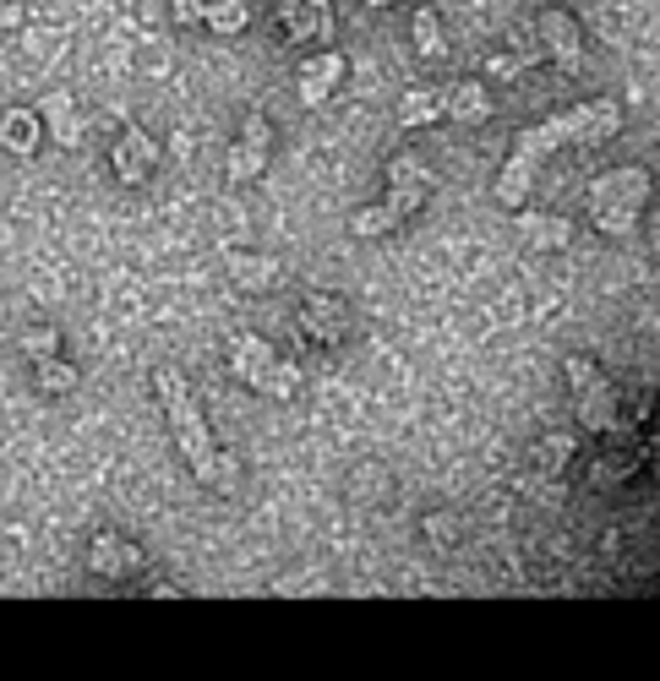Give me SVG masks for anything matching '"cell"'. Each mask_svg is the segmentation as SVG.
Here are the masks:
<instances>
[{
  "label": "cell",
  "instance_id": "obj_23",
  "mask_svg": "<svg viewBox=\"0 0 660 681\" xmlns=\"http://www.w3.org/2000/svg\"><path fill=\"white\" fill-rule=\"evenodd\" d=\"M398 224H404V218H398L388 202H372V207H361V213L349 218V235H355V241H383V235H394Z\"/></svg>",
  "mask_w": 660,
  "mask_h": 681
},
{
  "label": "cell",
  "instance_id": "obj_10",
  "mask_svg": "<svg viewBox=\"0 0 660 681\" xmlns=\"http://www.w3.org/2000/svg\"><path fill=\"white\" fill-rule=\"evenodd\" d=\"M344 71H349V61L338 55V50H323V55H306L301 61V71H295V88H301V104L306 110H323L333 93L344 88Z\"/></svg>",
  "mask_w": 660,
  "mask_h": 681
},
{
  "label": "cell",
  "instance_id": "obj_33",
  "mask_svg": "<svg viewBox=\"0 0 660 681\" xmlns=\"http://www.w3.org/2000/svg\"><path fill=\"white\" fill-rule=\"evenodd\" d=\"M361 6H372V11H383V6H394V0H361Z\"/></svg>",
  "mask_w": 660,
  "mask_h": 681
},
{
  "label": "cell",
  "instance_id": "obj_1",
  "mask_svg": "<svg viewBox=\"0 0 660 681\" xmlns=\"http://www.w3.org/2000/svg\"><path fill=\"white\" fill-rule=\"evenodd\" d=\"M153 393L164 404V420L175 431V447L186 453L192 480H197L202 491H213V480H219V441H213L207 420H202L197 398H192V382L181 376V366H153Z\"/></svg>",
  "mask_w": 660,
  "mask_h": 681
},
{
  "label": "cell",
  "instance_id": "obj_32",
  "mask_svg": "<svg viewBox=\"0 0 660 681\" xmlns=\"http://www.w3.org/2000/svg\"><path fill=\"white\" fill-rule=\"evenodd\" d=\"M202 11H207V0H170V22L175 28H202Z\"/></svg>",
  "mask_w": 660,
  "mask_h": 681
},
{
  "label": "cell",
  "instance_id": "obj_12",
  "mask_svg": "<svg viewBox=\"0 0 660 681\" xmlns=\"http://www.w3.org/2000/svg\"><path fill=\"white\" fill-rule=\"evenodd\" d=\"M573 409H579V426L595 436L611 431V420L622 415V404H617V387L606 382V372L595 376V382H585V387H573Z\"/></svg>",
  "mask_w": 660,
  "mask_h": 681
},
{
  "label": "cell",
  "instance_id": "obj_30",
  "mask_svg": "<svg viewBox=\"0 0 660 681\" xmlns=\"http://www.w3.org/2000/svg\"><path fill=\"white\" fill-rule=\"evenodd\" d=\"M17 349H22L28 360H44V355H61V333L39 322V327H28V333L17 338Z\"/></svg>",
  "mask_w": 660,
  "mask_h": 681
},
{
  "label": "cell",
  "instance_id": "obj_28",
  "mask_svg": "<svg viewBox=\"0 0 660 681\" xmlns=\"http://www.w3.org/2000/svg\"><path fill=\"white\" fill-rule=\"evenodd\" d=\"M301 366L295 360H273V372H267V382H263V393L267 398H278V404H290V398H301Z\"/></svg>",
  "mask_w": 660,
  "mask_h": 681
},
{
  "label": "cell",
  "instance_id": "obj_20",
  "mask_svg": "<svg viewBox=\"0 0 660 681\" xmlns=\"http://www.w3.org/2000/svg\"><path fill=\"white\" fill-rule=\"evenodd\" d=\"M202 28H207L213 39H235V33H246V28H252V0H207Z\"/></svg>",
  "mask_w": 660,
  "mask_h": 681
},
{
  "label": "cell",
  "instance_id": "obj_27",
  "mask_svg": "<svg viewBox=\"0 0 660 681\" xmlns=\"http://www.w3.org/2000/svg\"><path fill=\"white\" fill-rule=\"evenodd\" d=\"M590 224L606 241H622V235L639 230V213H633V207H590Z\"/></svg>",
  "mask_w": 660,
  "mask_h": 681
},
{
  "label": "cell",
  "instance_id": "obj_22",
  "mask_svg": "<svg viewBox=\"0 0 660 681\" xmlns=\"http://www.w3.org/2000/svg\"><path fill=\"white\" fill-rule=\"evenodd\" d=\"M28 366H33V387L50 393V398H67V393H77V382H82V372L67 366L61 355H44V360H28Z\"/></svg>",
  "mask_w": 660,
  "mask_h": 681
},
{
  "label": "cell",
  "instance_id": "obj_31",
  "mask_svg": "<svg viewBox=\"0 0 660 681\" xmlns=\"http://www.w3.org/2000/svg\"><path fill=\"white\" fill-rule=\"evenodd\" d=\"M486 77H491V82H519V77H525V61H519L514 50H497V55H486Z\"/></svg>",
  "mask_w": 660,
  "mask_h": 681
},
{
  "label": "cell",
  "instance_id": "obj_3",
  "mask_svg": "<svg viewBox=\"0 0 660 681\" xmlns=\"http://www.w3.org/2000/svg\"><path fill=\"white\" fill-rule=\"evenodd\" d=\"M557 125H562V148H595V142L622 131V104L617 99H585V104H568Z\"/></svg>",
  "mask_w": 660,
  "mask_h": 681
},
{
  "label": "cell",
  "instance_id": "obj_21",
  "mask_svg": "<svg viewBox=\"0 0 660 681\" xmlns=\"http://www.w3.org/2000/svg\"><path fill=\"white\" fill-rule=\"evenodd\" d=\"M437 121H443V93L409 88V93L398 99V125H404V131H420V125H437Z\"/></svg>",
  "mask_w": 660,
  "mask_h": 681
},
{
  "label": "cell",
  "instance_id": "obj_29",
  "mask_svg": "<svg viewBox=\"0 0 660 681\" xmlns=\"http://www.w3.org/2000/svg\"><path fill=\"white\" fill-rule=\"evenodd\" d=\"M420 535H426L437 551H454V546H459V518H454V512H426V518H420Z\"/></svg>",
  "mask_w": 660,
  "mask_h": 681
},
{
  "label": "cell",
  "instance_id": "obj_25",
  "mask_svg": "<svg viewBox=\"0 0 660 681\" xmlns=\"http://www.w3.org/2000/svg\"><path fill=\"white\" fill-rule=\"evenodd\" d=\"M573 453H579V441L568 431H546L540 441H535V464L546 469V475H562L568 464H573Z\"/></svg>",
  "mask_w": 660,
  "mask_h": 681
},
{
  "label": "cell",
  "instance_id": "obj_14",
  "mask_svg": "<svg viewBox=\"0 0 660 681\" xmlns=\"http://www.w3.org/2000/svg\"><path fill=\"white\" fill-rule=\"evenodd\" d=\"M278 278H284V267H278V256H267V251H235V256H230V284H235L241 295H273Z\"/></svg>",
  "mask_w": 660,
  "mask_h": 681
},
{
  "label": "cell",
  "instance_id": "obj_2",
  "mask_svg": "<svg viewBox=\"0 0 660 681\" xmlns=\"http://www.w3.org/2000/svg\"><path fill=\"white\" fill-rule=\"evenodd\" d=\"M535 44H540V55L557 65H573L585 61V28H579V17L568 11V6H546V11H535Z\"/></svg>",
  "mask_w": 660,
  "mask_h": 681
},
{
  "label": "cell",
  "instance_id": "obj_4",
  "mask_svg": "<svg viewBox=\"0 0 660 681\" xmlns=\"http://www.w3.org/2000/svg\"><path fill=\"white\" fill-rule=\"evenodd\" d=\"M650 170H639V164H617V170H606V175H595L590 181V207H633V213H644L650 207Z\"/></svg>",
  "mask_w": 660,
  "mask_h": 681
},
{
  "label": "cell",
  "instance_id": "obj_24",
  "mask_svg": "<svg viewBox=\"0 0 660 681\" xmlns=\"http://www.w3.org/2000/svg\"><path fill=\"white\" fill-rule=\"evenodd\" d=\"M388 491H394V475H388L383 464H361V469L349 475V496H355L361 507H377Z\"/></svg>",
  "mask_w": 660,
  "mask_h": 681
},
{
  "label": "cell",
  "instance_id": "obj_5",
  "mask_svg": "<svg viewBox=\"0 0 660 681\" xmlns=\"http://www.w3.org/2000/svg\"><path fill=\"white\" fill-rule=\"evenodd\" d=\"M267 159H273V121H267V115H246V121H241V142L230 148V181H235V186L263 181Z\"/></svg>",
  "mask_w": 660,
  "mask_h": 681
},
{
  "label": "cell",
  "instance_id": "obj_13",
  "mask_svg": "<svg viewBox=\"0 0 660 681\" xmlns=\"http://www.w3.org/2000/svg\"><path fill=\"white\" fill-rule=\"evenodd\" d=\"M273 360H278V349H273L267 338H257V333H241V338L230 344V372H235L241 387H252V393H263Z\"/></svg>",
  "mask_w": 660,
  "mask_h": 681
},
{
  "label": "cell",
  "instance_id": "obj_15",
  "mask_svg": "<svg viewBox=\"0 0 660 681\" xmlns=\"http://www.w3.org/2000/svg\"><path fill=\"white\" fill-rule=\"evenodd\" d=\"M39 142H44V121H39V110L11 104V110L0 115V148H6L11 159H33V153H39Z\"/></svg>",
  "mask_w": 660,
  "mask_h": 681
},
{
  "label": "cell",
  "instance_id": "obj_19",
  "mask_svg": "<svg viewBox=\"0 0 660 681\" xmlns=\"http://www.w3.org/2000/svg\"><path fill=\"white\" fill-rule=\"evenodd\" d=\"M409 44H415V55L420 61H448V33H443V17L431 11V6H420L415 17H409Z\"/></svg>",
  "mask_w": 660,
  "mask_h": 681
},
{
  "label": "cell",
  "instance_id": "obj_26",
  "mask_svg": "<svg viewBox=\"0 0 660 681\" xmlns=\"http://www.w3.org/2000/svg\"><path fill=\"white\" fill-rule=\"evenodd\" d=\"M650 447H656V441H650ZM650 447H633L628 458H600V464L590 469V480H595V486H622V480H628V475H633V469L650 458Z\"/></svg>",
  "mask_w": 660,
  "mask_h": 681
},
{
  "label": "cell",
  "instance_id": "obj_17",
  "mask_svg": "<svg viewBox=\"0 0 660 681\" xmlns=\"http://www.w3.org/2000/svg\"><path fill=\"white\" fill-rule=\"evenodd\" d=\"M514 213H519V241L529 251H562L573 241V224L557 213H529V207H514Z\"/></svg>",
  "mask_w": 660,
  "mask_h": 681
},
{
  "label": "cell",
  "instance_id": "obj_8",
  "mask_svg": "<svg viewBox=\"0 0 660 681\" xmlns=\"http://www.w3.org/2000/svg\"><path fill=\"white\" fill-rule=\"evenodd\" d=\"M333 33V0H278V39L306 50Z\"/></svg>",
  "mask_w": 660,
  "mask_h": 681
},
{
  "label": "cell",
  "instance_id": "obj_7",
  "mask_svg": "<svg viewBox=\"0 0 660 681\" xmlns=\"http://www.w3.org/2000/svg\"><path fill=\"white\" fill-rule=\"evenodd\" d=\"M295 327H301L317 349H338V344H344V333H349V306H344V295H328V289L306 295V306H301V316H295Z\"/></svg>",
  "mask_w": 660,
  "mask_h": 681
},
{
  "label": "cell",
  "instance_id": "obj_9",
  "mask_svg": "<svg viewBox=\"0 0 660 681\" xmlns=\"http://www.w3.org/2000/svg\"><path fill=\"white\" fill-rule=\"evenodd\" d=\"M431 186H437L431 170H426L415 153H398L394 164H388V196H383V202L394 207L398 218H409V213H420V207L431 202Z\"/></svg>",
  "mask_w": 660,
  "mask_h": 681
},
{
  "label": "cell",
  "instance_id": "obj_16",
  "mask_svg": "<svg viewBox=\"0 0 660 681\" xmlns=\"http://www.w3.org/2000/svg\"><path fill=\"white\" fill-rule=\"evenodd\" d=\"M443 121H454V125L491 121V93H486V82H475V77L454 82V88L443 93Z\"/></svg>",
  "mask_w": 660,
  "mask_h": 681
},
{
  "label": "cell",
  "instance_id": "obj_18",
  "mask_svg": "<svg viewBox=\"0 0 660 681\" xmlns=\"http://www.w3.org/2000/svg\"><path fill=\"white\" fill-rule=\"evenodd\" d=\"M39 121H44V136H55V148H77L82 142V121H77V104L67 93H44L39 99Z\"/></svg>",
  "mask_w": 660,
  "mask_h": 681
},
{
  "label": "cell",
  "instance_id": "obj_11",
  "mask_svg": "<svg viewBox=\"0 0 660 681\" xmlns=\"http://www.w3.org/2000/svg\"><path fill=\"white\" fill-rule=\"evenodd\" d=\"M136 567H142V551H136L126 535H115V529H99V535L88 540V572H99V578H115V583H126Z\"/></svg>",
  "mask_w": 660,
  "mask_h": 681
},
{
  "label": "cell",
  "instance_id": "obj_6",
  "mask_svg": "<svg viewBox=\"0 0 660 681\" xmlns=\"http://www.w3.org/2000/svg\"><path fill=\"white\" fill-rule=\"evenodd\" d=\"M110 170L121 186H148L153 170H159V142L142 131V125H126L115 142H110Z\"/></svg>",
  "mask_w": 660,
  "mask_h": 681
}]
</instances>
